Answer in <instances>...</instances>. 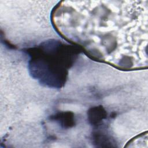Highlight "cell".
Instances as JSON below:
<instances>
[{
  "instance_id": "6da1fadb",
  "label": "cell",
  "mask_w": 148,
  "mask_h": 148,
  "mask_svg": "<svg viewBox=\"0 0 148 148\" xmlns=\"http://www.w3.org/2000/svg\"><path fill=\"white\" fill-rule=\"evenodd\" d=\"M51 21L94 60L124 71L147 67V0L63 1L53 9Z\"/></svg>"
}]
</instances>
